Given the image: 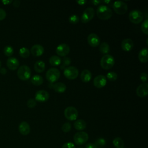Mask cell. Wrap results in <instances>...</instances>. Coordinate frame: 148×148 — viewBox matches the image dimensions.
Here are the masks:
<instances>
[{
	"label": "cell",
	"instance_id": "1",
	"mask_svg": "<svg viewBox=\"0 0 148 148\" xmlns=\"http://www.w3.org/2000/svg\"><path fill=\"white\" fill-rule=\"evenodd\" d=\"M97 17L103 20L109 19L112 16V11L111 9L105 5H99L97 9Z\"/></svg>",
	"mask_w": 148,
	"mask_h": 148
},
{
	"label": "cell",
	"instance_id": "2",
	"mask_svg": "<svg viewBox=\"0 0 148 148\" xmlns=\"http://www.w3.org/2000/svg\"><path fill=\"white\" fill-rule=\"evenodd\" d=\"M115 63L114 57L110 54H105L101 59L100 65L103 69H109L112 68Z\"/></svg>",
	"mask_w": 148,
	"mask_h": 148
},
{
	"label": "cell",
	"instance_id": "3",
	"mask_svg": "<svg viewBox=\"0 0 148 148\" xmlns=\"http://www.w3.org/2000/svg\"><path fill=\"white\" fill-rule=\"evenodd\" d=\"M143 17L144 16L143 13L138 9L131 10L128 14L130 21L134 24H139L141 23L143 20Z\"/></svg>",
	"mask_w": 148,
	"mask_h": 148
},
{
	"label": "cell",
	"instance_id": "4",
	"mask_svg": "<svg viewBox=\"0 0 148 148\" xmlns=\"http://www.w3.org/2000/svg\"><path fill=\"white\" fill-rule=\"evenodd\" d=\"M31 71L27 65H21L17 70V76L21 80H27L31 77Z\"/></svg>",
	"mask_w": 148,
	"mask_h": 148
},
{
	"label": "cell",
	"instance_id": "5",
	"mask_svg": "<svg viewBox=\"0 0 148 148\" xmlns=\"http://www.w3.org/2000/svg\"><path fill=\"white\" fill-rule=\"evenodd\" d=\"M60 77V71L55 68H51L47 70L46 74V77L49 82L53 83L57 81Z\"/></svg>",
	"mask_w": 148,
	"mask_h": 148
},
{
	"label": "cell",
	"instance_id": "6",
	"mask_svg": "<svg viewBox=\"0 0 148 148\" xmlns=\"http://www.w3.org/2000/svg\"><path fill=\"white\" fill-rule=\"evenodd\" d=\"M112 6L114 12L118 14H125L128 9V6L127 3L121 1H117L114 2Z\"/></svg>",
	"mask_w": 148,
	"mask_h": 148
},
{
	"label": "cell",
	"instance_id": "7",
	"mask_svg": "<svg viewBox=\"0 0 148 148\" xmlns=\"http://www.w3.org/2000/svg\"><path fill=\"white\" fill-rule=\"evenodd\" d=\"M64 75L68 79L73 80L76 79L78 76L79 71L75 66H69L64 69Z\"/></svg>",
	"mask_w": 148,
	"mask_h": 148
},
{
	"label": "cell",
	"instance_id": "8",
	"mask_svg": "<svg viewBox=\"0 0 148 148\" xmlns=\"http://www.w3.org/2000/svg\"><path fill=\"white\" fill-rule=\"evenodd\" d=\"M95 15V10L91 7L87 8L82 13L81 16V21L82 23L86 24L90 21Z\"/></svg>",
	"mask_w": 148,
	"mask_h": 148
},
{
	"label": "cell",
	"instance_id": "9",
	"mask_svg": "<svg viewBox=\"0 0 148 148\" xmlns=\"http://www.w3.org/2000/svg\"><path fill=\"white\" fill-rule=\"evenodd\" d=\"M88 139V135L86 132L80 131L76 132L73 136V140L77 145L84 144Z\"/></svg>",
	"mask_w": 148,
	"mask_h": 148
},
{
	"label": "cell",
	"instance_id": "10",
	"mask_svg": "<svg viewBox=\"0 0 148 148\" xmlns=\"http://www.w3.org/2000/svg\"><path fill=\"white\" fill-rule=\"evenodd\" d=\"M64 116L68 120H76L78 117V112L75 107L68 106L64 110Z\"/></svg>",
	"mask_w": 148,
	"mask_h": 148
},
{
	"label": "cell",
	"instance_id": "11",
	"mask_svg": "<svg viewBox=\"0 0 148 148\" xmlns=\"http://www.w3.org/2000/svg\"><path fill=\"white\" fill-rule=\"evenodd\" d=\"M56 51L59 57H65L69 53V46L66 43H61L57 47Z\"/></svg>",
	"mask_w": 148,
	"mask_h": 148
},
{
	"label": "cell",
	"instance_id": "12",
	"mask_svg": "<svg viewBox=\"0 0 148 148\" xmlns=\"http://www.w3.org/2000/svg\"><path fill=\"white\" fill-rule=\"evenodd\" d=\"M49 98V94L47 91L40 90L35 93V99L36 101L39 102H44L47 101Z\"/></svg>",
	"mask_w": 148,
	"mask_h": 148
},
{
	"label": "cell",
	"instance_id": "13",
	"mask_svg": "<svg viewBox=\"0 0 148 148\" xmlns=\"http://www.w3.org/2000/svg\"><path fill=\"white\" fill-rule=\"evenodd\" d=\"M107 80L106 76L103 75H99L95 77L93 80V83L95 87L98 88L103 87L106 84Z\"/></svg>",
	"mask_w": 148,
	"mask_h": 148
},
{
	"label": "cell",
	"instance_id": "14",
	"mask_svg": "<svg viewBox=\"0 0 148 148\" xmlns=\"http://www.w3.org/2000/svg\"><path fill=\"white\" fill-rule=\"evenodd\" d=\"M87 42L92 47H96L100 43V39L98 35L95 33H91L87 36Z\"/></svg>",
	"mask_w": 148,
	"mask_h": 148
},
{
	"label": "cell",
	"instance_id": "15",
	"mask_svg": "<svg viewBox=\"0 0 148 148\" xmlns=\"http://www.w3.org/2000/svg\"><path fill=\"white\" fill-rule=\"evenodd\" d=\"M136 92L139 97L143 98L147 96L148 94V84L147 83H143L138 86Z\"/></svg>",
	"mask_w": 148,
	"mask_h": 148
},
{
	"label": "cell",
	"instance_id": "16",
	"mask_svg": "<svg viewBox=\"0 0 148 148\" xmlns=\"http://www.w3.org/2000/svg\"><path fill=\"white\" fill-rule=\"evenodd\" d=\"M121 48L125 51H131L134 47V42L130 38H126L122 40L121 42Z\"/></svg>",
	"mask_w": 148,
	"mask_h": 148
},
{
	"label": "cell",
	"instance_id": "17",
	"mask_svg": "<svg viewBox=\"0 0 148 148\" xmlns=\"http://www.w3.org/2000/svg\"><path fill=\"white\" fill-rule=\"evenodd\" d=\"M31 54L35 57H39L42 56L44 53V48L43 47L39 44L34 45L31 48Z\"/></svg>",
	"mask_w": 148,
	"mask_h": 148
},
{
	"label": "cell",
	"instance_id": "18",
	"mask_svg": "<svg viewBox=\"0 0 148 148\" xmlns=\"http://www.w3.org/2000/svg\"><path fill=\"white\" fill-rule=\"evenodd\" d=\"M6 65L10 70H16L19 66V61L15 57H10L7 60Z\"/></svg>",
	"mask_w": 148,
	"mask_h": 148
},
{
	"label": "cell",
	"instance_id": "19",
	"mask_svg": "<svg viewBox=\"0 0 148 148\" xmlns=\"http://www.w3.org/2000/svg\"><path fill=\"white\" fill-rule=\"evenodd\" d=\"M20 133L23 135H27L30 132V126L26 121H22L18 126Z\"/></svg>",
	"mask_w": 148,
	"mask_h": 148
},
{
	"label": "cell",
	"instance_id": "20",
	"mask_svg": "<svg viewBox=\"0 0 148 148\" xmlns=\"http://www.w3.org/2000/svg\"><path fill=\"white\" fill-rule=\"evenodd\" d=\"M148 49L146 47L142 49L138 54V59L141 62H146L148 61Z\"/></svg>",
	"mask_w": 148,
	"mask_h": 148
},
{
	"label": "cell",
	"instance_id": "21",
	"mask_svg": "<svg viewBox=\"0 0 148 148\" xmlns=\"http://www.w3.org/2000/svg\"><path fill=\"white\" fill-rule=\"evenodd\" d=\"M51 87L55 91L58 93H63L65 91L66 88V85L62 82L56 83L52 85Z\"/></svg>",
	"mask_w": 148,
	"mask_h": 148
},
{
	"label": "cell",
	"instance_id": "22",
	"mask_svg": "<svg viewBox=\"0 0 148 148\" xmlns=\"http://www.w3.org/2000/svg\"><path fill=\"white\" fill-rule=\"evenodd\" d=\"M92 77L91 72L88 69H84L80 74V79L82 82L87 83L90 81Z\"/></svg>",
	"mask_w": 148,
	"mask_h": 148
},
{
	"label": "cell",
	"instance_id": "23",
	"mask_svg": "<svg viewBox=\"0 0 148 148\" xmlns=\"http://www.w3.org/2000/svg\"><path fill=\"white\" fill-rule=\"evenodd\" d=\"M34 69L38 73L43 72L45 69V63L42 61H37L34 64Z\"/></svg>",
	"mask_w": 148,
	"mask_h": 148
},
{
	"label": "cell",
	"instance_id": "24",
	"mask_svg": "<svg viewBox=\"0 0 148 148\" xmlns=\"http://www.w3.org/2000/svg\"><path fill=\"white\" fill-rule=\"evenodd\" d=\"M74 127L78 131H82L86 127V123L84 120L82 119L77 120L74 123Z\"/></svg>",
	"mask_w": 148,
	"mask_h": 148
},
{
	"label": "cell",
	"instance_id": "25",
	"mask_svg": "<svg viewBox=\"0 0 148 148\" xmlns=\"http://www.w3.org/2000/svg\"><path fill=\"white\" fill-rule=\"evenodd\" d=\"M31 82L32 84L35 86H40L42 84L43 82V77L39 75H35L32 77Z\"/></svg>",
	"mask_w": 148,
	"mask_h": 148
},
{
	"label": "cell",
	"instance_id": "26",
	"mask_svg": "<svg viewBox=\"0 0 148 148\" xmlns=\"http://www.w3.org/2000/svg\"><path fill=\"white\" fill-rule=\"evenodd\" d=\"M62 61L61 58L60 57L58 56H52L50 57L49 58V63L52 65V66H58L59 65L61 64Z\"/></svg>",
	"mask_w": 148,
	"mask_h": 148
},
{
	"label": "cell",
	"instance_id": "27",
	"mask_svg": "<svg viewBox=\"0 0 148 148\" xmlns=\"http://www.w3.org/2000/svg\"><path fill=\"white\" fill-rule=\"evenodd\" d=\"M113 144L116 148H124V141L120 137L115 138L113 140Z\"/></svg>",
	"mask_w": 148,
	"mask_h": 148
},
{
	"label": "cell",
	"instance_id": "28",
	"mask_svg": "<svg viewBox=\"0 0 148 148\" xmlns=\"http://www.w3.org/2000/svg\"><path fill=\"white\" fill-rule=\"evenodd\" d=\"M99 51L101 53L103 54H107L108 53H109L110 51V46L108 43L105 42H102L99 45Z\"/></svg>",
	"mask_w": 148,
	"mask_h": 148
},
{
	"label": "cell",
	"instance_id": "29",
	"mask_svg": "<svg viewBox=\"0 0 148 148\" xmlns=\"http://www.w3.org/2000/svg\"><path fill=\"white\" fill-rule=\"evenodd\" d=\"M19 54L23 58H27L29 56L30 51L26 47H21L19 50Z\"/></svg>",
	"mask_w": 148,
	"mask_h": 148
},
{
	"label": "cell",
	"instance_id": "30",
	"mask_svg": "<svg viewBox=\"0 0 148 148\" xmlns=\"http://www.w3.org/2000/svg\"><path fill=\"white\" fill-rule=\"evenodd\" d=\"M106 144V141L103 138H98L95 141L94 145L97 146V148H101L103 147Z\"/></svg>",
	"mask_w": 148,
	"mask_h": 148
},
{
	"label": "cell",
	"instance_id": "31",
	"mask_svg": "<svg viewBox=\"0 0 148 148\" xmlns=\"http://www.w3.org/2000/svg\"><path fill=\"white\" fill-rule=\"evenodd\" d=\"M13 49L11 46H6L5 47L4 49H3V52L5 53V54L8 56V57H10L11 56L13 55Z\"/></svg>",
	"mask_w": 148,
	"mask_h": 148
},
{
	"label": "cell",
	"instance_id": "32",
	"mask_svg": "<svg viewBox=\"0 0 148 148\" xmlns=\"http://www.w3.org/2000/svg\"><path fill=\"white\" fill-rule=\"evenodd\" d=\"M106 78L112 82L115 81L117 79V74L114 72H109L107 73Z\"/></svg>",
	"mask_w": 148,
	"mask_h": 148
},
{
	"label": "cell",
	"instance_id": "33",
	"mask_svg": "<svg viewBox=\"0 0 148 148\" xmlns=\"http://www.w3.org/2000/svg\"><path fill=\"white\" fill-rule=\"evenodd\" d=\"M148 19L146 18L141 25V30L146 35H148Z\"/></svg>",
	"mask_w": 148,
	"mask_h": 148
},
{
	"label": "cell",
	"instance_id": "34",
	"mask_svg": "<svg viewBox=\"0 0 148 148\" xmlns=\"http://www.w3.org/2000/svg\"><path fill=\"white\" fill-rule=\"evenodd\" d=\"M79 21V17L76 14H72L69 17V22L71 24H75Z\"/></svg>",
	"mask_w": 148,
	"mask_h": 148
},
{
	"label": "cell",
	"instance_id": "35",
	"mask_svg": "<svg viewBox=\"0 0 148 148\" xmlns=\"http://www.w3.org/2000/svg\"><path fill=\"white\" fill-rule=\"evenodd\" d=\"M61 130L64 132H68L71 130V124L69 122L65 123L61 127Z\"/></svg>",
	"mask_w": 148,
	"mask_h": 148
},
{
	"label": "cell",
	"instance_id": "36",
	"mask_svg": "<svg viewBox=\"0 0 148 148\" xmlns=\"http://www.w3.org/2000/svg\"><path fill=\"white\" fill-rule=\"evenodd\" d=\"M36 105V101H35V99H32V98H31L29 99H28L27 101V105L28 108H34Z\"/></svg>",
	"mask_w": 148,
	"mask_h": 148
},
{
	"label": "cell",
	"instance_id": "37",
	"mask_svg": "<svg viewBox=\"0 0 148 148\" xmlns=\"http://www.w3.org/2000/svg\"><path fill=\"white\" fill-rule=\"evenodd\" d=\"M71 58L68 57H65L62 60V66L61 67V68L62 69L63 66L69 65L71 64Z\"/></svg>",
	"mask_w": 148,
	"mask_h": 148
},
{
	"label": "cell",
	"instance_id": "38",
	"mask_svg": "<svg viewBox=\"0 0 148 148\" xmlns=\"http://www.w3.org/2000/svg\"><path fill=\"white\" fill-rule=\"evenodd\" d=\"M140 79L143 83H146L147 80V75L146 72H142L140 75Z\"/></svg>",
	"mask_w": 148,
	"mask_h": 148
},
{
	"label": "cell",
	"instance_id": "39",
	"mask_svg": "<svg viewBox=\"0 0 148 148\" xmlns=\"http://www.w3.org/2000/svg\"><path fill=\"white\" fill-rule=\"evenodd\" d=\"M62 148H75V146L72 142H66L62 145Z\"/></svg>",
	"mask_w": 148,
	"mask_h": 148
},
{
	"label": "cell",
	"instance_id": "40",
	"mask_svg": "<svg viewBox=\"0 0 148 148\" xmlns=\"http://www.w3.org/2000/svg\"><path fill=\"white\" fill-rule=\"evenodd\" d=\"M6 16V13L5 10L2 8H0V21L3 20Z\"/></svg>",
	"mask_w": 148,
	"mask_h": 148
},
{
	"label": "cell",
	"instance_id": "41",
	"mask_svg": "<svg viewBox=\"0 0 148 148\" xmlns=\"http://www.w3.org/2000/svg\"><path fill=\"white\" fill-rule=\"evenodd\" d=\"M85 148H97V146L94 145V143H87L86 146Z\"/></svg>",
	"mask_w": 148,
	"mask_h": 148
},
{
	"label": "cell",
	"instance_id": "42",
	"mask_svg": "<svg viewBox=\"0 0 148 148\" xmlns=\"http://www.w3.org/2000/svg\"><path fill=\"white\" fill-rule=\"evenodd\" d=\"M76 2L80 5H84L87 3V1L86 0H76Z\"/></svg>",
	"mask_w": 148,
	"mask_h": 148
},
{
	"label": "cell",
	"instance_id": "43",
	"mask_svg": "<svg viewBox=\"0 0 148 148\" xmlns=\"http://www.w3.org/2000/svg\"><path fill=\"white\" fill-rule=\"evenodd\" d=\"M13 6H14V7L17 8V7H18V6H20V1H18V0H16V1H14L13 2Z\"/></svg>",
	"mask_w": 148,
	"mask_h": 148
},
{
	"label": "cell",
	"instance_id": "44",
	"mask_svg": "<svg viewBox=\"0 0 148 148\" xmlns=\"http://www.w3.org/2000/svg\"><path fill=\"white\" fill-rule=\"evenodd\" d=\"M7 72V71L6 69L5 68L3 67V68H0V73L2 74V75H5Z\"/></svg>",
	"mask_w": 148,
	"mask_h": 148
},
{
	"label": "cell",
	"instance_id": "45",
	"mask_svg": "<svg viewBox=\"0 0 148 148\" xmlns=\"http://www.w3.org/2000/svg\"><path fill=\"white\" fill-rule=\"evenodd\" d=\"M91 2L94 4V5H95V6L102 3L101 1H99V0H93V1H91Z\"/></svg>",
	"mask_w": 148,
	"mask_h": 148
},
{
	"label": "cell",
	"instance_id": "46",
	"mask_svg": "<svg viewBox=\"0 0 148 148\" xmlns=\"http://www.w3.org/2000/svg\"><path fill=\"white\" fill-rule=\"evenodd\" d=\"M2 2L4 4V5H8V4H9V3H12V0H3V1H2Z\"/></svg>",
	"mask_w": 148,
	"mask_h": 148
},
{
	"label": "cell",
	"instance_id": "47",
	"mask_svg": "<svg viewBox=\"0 0 148 148\" xmlns=\"http://www.w3.org/2000/svg\"><path fill=\"white\" fill-rule=\"evenodd\" d=\"M101 2H104V3H106V4H109L110 3H111V1L110 0H105V1H101Z\"/></svg>",
	"mask_w": 148,
	"mask_h": 148
},
{
	"label": "cell",
	"instance_id": "48",
	"mask_svg": "<svg viewBox=\"0 0 148 148\" xmlns=\"http://www.w3.org/2000/svg\"><path fill=\"white\" fill-rule=\"evenodd\" d=\"M1 61L0 60V68H1Z\"/></svg>",
	"mask_w": 148,
	"mask_h": 148
},
{
	"label": "cell",
	"instance_id": "49",
	"mask_svg": "<svg viewBox=\"0 0 148 148\" xmlns=\"http://www.w3.org/2000/svg\"><path fill=\"white\" fill-rule=\"evenodd\" d=\"M78 148H83V147H79Z\"/></svg>",
	"mask_w": 148,
	"mask_h": 148
}]
</instances>
